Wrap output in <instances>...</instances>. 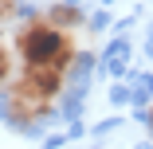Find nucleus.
Returning <instances> with one entry per match:
<instances>
[{
    "label": "nucleus",
    "mask_w": 153,
    "mask_h": 149,
    "mask_svg": "<svg viewBox=\"0 0 153 149\" xmlns=\"http://www.w3.org/2000/svg\"><path fill=\"white\" fill-rule=\"evenodd\" d=\"M63 79L67 71L63 67H51V63H24L8 86V98H4V110L16 126H36L55 110V98L63 90Z\"/></svg>",
    "instance_id": "obj_1"
},
{
    "label": "nucleus",
    "mask_w": 153,
    "mask_h": 149,
    "mask_svg": "<svg viewBox=\"0 0 153 149\" xmlns=\"http://www.w3.org/2000/svg\"><path fill=\"white\" fill-rule=\"evenodd\" d=\"M16 51H20V63H51L67 71L75 59V32L59 27L51 16L24 20L16 32Z\"/></svg>",
    "instance_id": "obj_2"
},
{
    "label": "nucleus",
    "mask_w": 153,
    "mask_h": 149,
    "mask_svg": "<svg viewBox=\"0 0 153 149\" xmlns=\"http://www.w3.org/2000/svg\"><path fill=\"white\" fill-rule=\"evenodd\" d=\"M47 16H51V20H55L59 27H67V32H75V27L82 24V16H79V8H51Z\"/></svg>",
    "instance_id": "obj_4"
},
{
    "label": "nucleus",
    "mask_w": 153,
    "mask_h": 149,
    "mask_svg": "<svg viewBox=\"0 0 153 149\" xmlns=\"http://www.w3.org/2000/svg\"><path fill=\"white\" fill-rule=\"evenodd\" d=\"M16 59H20V51H16V39H4L0 36V90H4V86L16 79Z\"/></svg>",
    "instance_id": "obj_3"
}]
</instances>
